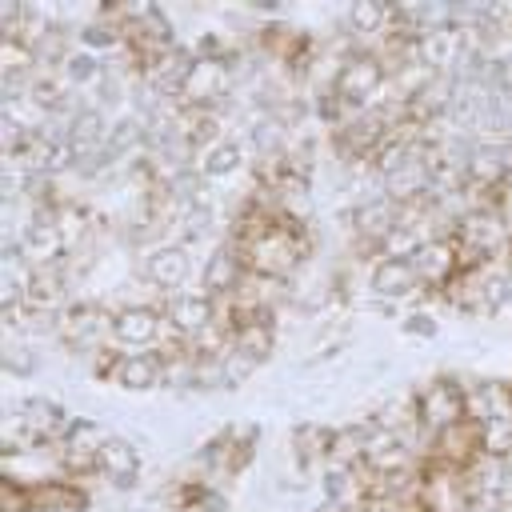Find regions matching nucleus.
Segmentation results:
<instances>
[{
    "mask_svg": "<svg viewBox=\"0 0 512 512\" xmlns=\"http://www.w3.org/2000/svg\"><path fill=\"white\" fill-rule=\"evenodd\" d=\"M144 276H148V284H156V288H164V292L180 288L184 276H188V256H184V248L164 244V248L148 252V260H144Z\"/></svg>",
    "mask_w": 512,
    "mask_h": 512,
    "instance_id": "20e7f679",
    "label": "nucleus"
},
{
    "mask_svg": "<svg viewBox=\"0 0 512 512\" xmlns=\"http://www.w3.org/2000/svg\"><path fill=\"white\" fill-rule=\"evenodd\" d=\"M372 288L380 296H408V292H420V280H416L408 256H380L372 268Z\"/></svg>",
    "mask_w": 512,
    "mask_h": 512,
    "instance_id": "423d86ee",
    "label": "nucleus"
},
{
    "mask_svg": "<svg viewBox=\"0 0 512 512\" xmlns=\"http://www.w3.org/2000/svg\"><path fill=\"white\" fill-rule=\"evenodd\" d=\"M240 164V144L236 140H212L208 148H200V160H196V168L204 172V176H224V172H232Z\"/></svg>",
    "mask_w": 512,
    "mask_h": 512,
    "instance_id": "0eeeda50",
    "label": "nucleus"
},
{
    "mask_svg": "<svg viewBox=\"0 0 512 512\" xmlns=\"http://www.w3.org/2000/svg\"><path fill=\"white\" fill-rule=\"evenodd\" d=\"M160 308H164V316H168L184 336H192V332H200L204 324H212V312H216L208 292H176V296L160 300Z\"/></svg>",
    "mask_w": 512,
    "mask_h": 512,
    "instance_id": "7ed1b4c3",
    "label": "nucleus"
},
{
    "mask_svg": "<svg viewBox=\"0 0 512 512\" xmlns=\"http://www.w3.org/2000/svg\"><path fill=\"white\" fill-rule=\"evenodd\" d=\"M416 416L428 432H444L460 420H468L464 412V384L456 380H432L416 392Z\"/></svg>",
    "mask_w": 512,
    "mask_h": 512,
    "instance_id": "f03ea898",
    "label": "nucleus"
},
{
    "mask_svg": "<svg viewBox=\"0 0 512 512\" xmlns=\"http://www.w3.org/2000/svg\"><path fill=\"white\" fill-rule=\"evenodd\" d=\"M92 372L116 388L148 392L164 384V356L156 348H108L92 356Z\"/></svg>",
    "mask_w": 512,
    "mask_h": 512,
    "instance_id": "f257e3e1",
    "label": "nucleus"
},
{
    "mask_svg": "<svg viewBox=\"0 0 512 512\" xmlns=\"http://www.w3.org/2000/svg\"><path fill=\"white\" fill-rule=\"evenodd\" d=\"M100 476L112 480V484H132L140 476V452L128 440L108 436L100 444Z\"/></svg>",
    "mask_w": 512,
    "mask_h": 512,
    "instance_id": "39448f33",
    "label": "nucleus"
}]
</instances>
